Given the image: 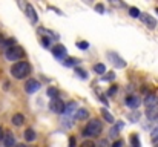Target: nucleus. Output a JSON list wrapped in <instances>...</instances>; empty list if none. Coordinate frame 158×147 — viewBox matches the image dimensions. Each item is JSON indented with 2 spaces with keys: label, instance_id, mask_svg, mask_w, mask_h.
<instances>
[{
  "label": "nucleus",
  "instance_id": "20e7f679",
  "mask_svg": "<svg viewBox=\"0 0 158 147\" xmlns=\"http://www.w3.org/2000/svg\"><path fill=\"white\" fill-rule=\"evenodd\" d=\"M64 107H66V104L60 98L51 100V103H49V109L52 110L54 113H64Z\"/></svg>",
  "mask_w": 158,
  "mask_h": 147
},
{
  "label": "nucleus",
  "instance_id": "412c9836",
  "mask_svg": "<svg viewBox=\"0 0 158 147\" xmlns=\"http://www.w3.org/2000/svg\"><path fill=\"white\" fill-rule=\"evenodd\" d=\"M46 94H48L49 97L52 98V100H55V98H58V97H60V91H58L57 88H52V86H51V88H48Z\"/></svg>",
  "mask_w": 158,
  "mask_h": 147
},
{
  "label": "nucleus",
  "instance_id": "7ed1b4c3",
  "mask_svg": "<svg viewBox=\"0 0 158 147\" xmlns=\"http://www.w3.org/2000/svg\"><path fill=\"white\" fill-rule=\"evenodd\" d=\"M5 55H6V58L9 61H17V60H20V58L25 57V51H23V48H20V46H14V48L6 49Z\"/></svg>",
  "mask_w": 158,
  "mask_h": 147
},
{
  "label": "nucleus",
  "instance_id": "ddd939ff",
  "mask_svg": "<svg viewBox=\"0 0 158 147\" xmlns=\"http://www.w3.org/2000/svg\"><path fill=\"white\" fill-rule=\"evenodd\" d=\"M146 116H148L151 121L157 120V118H158V106H154V107H148V110H146Z\"/></svg>",
  "mask_w": 158,
  "mask_h": 147
},
{
  "label": "nucleus",
  "instance_id": "cd10ccee",
  "mask_svg": "<svg viewBox=\"0 0 158 147\" xmlns=\"http://www.w3.org/2000/svg\"><path fill=\"white\" fill-rule=\"evenodd\" d=\"M151 140H152L154 143H157L158 141V127H155V129L152 130V133H151Z\"/></svg>",
  "mask_w": 158,
  "mask_h": 147
},
{
  "label": "nucleus",
  "instance_id": "dca6fc26",
  "mask_svg": "<svg viewBox=\"0 0 158 147\" xmlns=\"http://www.w3.org/2000/svg\"><path fill=\"white\" fill-rule=\"evenodd\" d=\"M75 112H77V104H75L74 101L68 103V104H66V107H64V113H66V115H71V113H74V115H75Z\"/></svg>",
  "mask_w": 158,
  "mask_h": 147
},
{
  "label": "nucleus",
  "instance_id": "f704fd0d",
  "mask_svg": "<svg viewBox=\"0 0 158 147\" xmlns=\"http://www.w3.org/2000/svg\"><path fill=\"white\" fill-rule=\"evenodd\" d=\"M80 147H95V144H94L92 141H85V143H83Z\"/></svg>",
  "mask_w": 158,
  "mask_h": 147
},
{
  "label": "nucleus",
  "instance_id": "79ce46f5",
  "mask_svg": "<svg viewBox=\"0 0 158 147\" xmlns=\"http://www.w3.org/2000/svg\"><path fill=\"white\" fill-rule=\"evenodd\" d=\"M155 147H158V144H157V146H155Z\"/></svg>",
  "mask_w": 158,
  "mask_h": 147
},
{
  "label": "nucleus",
  "instance_id": "c9c22d12",
  "mask_svg": "<svg viewBox=\"0 0 158 147\" xmlns=\"http://www.w3.org/2000/svg\"><path fill=\"white\" fill-rule=\"evenodd\" d=\"M115 92H117V88H115V86H114V88H110V89L107 91V94H109V95H114Z\"/></svg>",
  "mask_w": 158,
  "mask_h": 147
},
{
  "label": "nucleus",
  "instance_id": "f8f14e48",
  "mask_svg": "<svg viewBox=\"0 0 158 147\" xmlns=\"http://www.w3.org/2000/svg\"><path fill=\"white\" fill-rule=\"evenodd\" d=\"M3 144H5V147H17L15 146V137L11 132H6L3 137Z\"/></svg>",
  "mask_w": 158,
  "mask_h": 147
},
{
  "label": "nucleus",
  "instance_id": "c756f323",
  "mask_svg": "<svg viewBox=\"0 0 158 147\" xmlns=\"http://www.w3.org/2000/svg\"><path fill=\"white\" fill-rule=\"evenodd\" d=\"M123 146H124V141H123V140H117L115 143H112L110 147H123Z\"/></svg>",
  "mask_w": 158,
  "mask_h": 147
},
{
  "label": "nucleus",
  "instance_id": "2f4dec72",
  "mask_svg": "<svg viewBox=\"0 0 158 147\" xmlns=\"http://www.w3.org/2000/svg\"><path fill=\"white\" fill-rule=\"evenodd\" d=\"M115 78V74L114 72H110L109 75H103V80H106V81H109V80H114Z\"/></svg>",
  "mask_w": 158,
  "mask_h": 147
},
{
  "label": "nucleus",
  "instance_id": "0eeeda50",
  "mask_svg": "<svg viewBox=\"0 0 158 147\" xmlns=\"http://www.w3.org/2000/svg\"><path fill=\"white\" fill-rule=\"evenodd\" d=\"M107 57L114 61V64H115L117 67H126V61H124L118 54H115V52H107Z\"/></svg>",
  "mask_w": 158,
  "mask_h": 147
},
{
  "label": "nucleus",
  "instance_id": "e433bc0d",
  "mask_svg": "<svg viewBox=\"0 0 158 147\" xmlns=\"http://www.w3.org/2000/svg\"><path fill=\"white\" fill-rule=\"evenodd\" d=\"M100 100H102V101H103V103H105L106 106H107V104H109V103H107V100H106V98H105V95H100Z\"/></svg>",
  "mask_w": 158,
  "mask_h": 147
},
{
  "label": "nucleus",
  "instance_id": "5701e85b",
  "mask_svg": "<svg viewBox=\"0 0 158 147\" xmlns=\"http://www.w3.org/2000/svg\"><path fill=\"white\" fill-rule=\"evenodd\" d=\"M3 46H5L6 49H9V48L17 46V45H15V40H14V39H6V40L3 42Z\"/></svg>",
  "mask_w": 158,
  "mask_h": 147
},
{
  "label": "nucleus",
  "instance_id": "473e14b6",
  "mask_svg": "<svg viewBox=\"0 0 158 147\" xmlns=\"http://www.w3.org/2000/svg\"><path fill=\"white\" fill-rule=\"evenodd\" d=\"M77 146V140H75V137H71L69 138V147H75Z\"/></svg>",
  "mask_w": 158,
  "mask_h": 147
},
{
  "label": "nucleus",
  "instance_id": "6e6552de",
  "mask_svg": "<svg viewBox=\"0 0 158 147\" xmlns=\"http://www.w3.org/2000/svg\"><path fill=\"white\" fill-rule=\"evenodd\" d=\"M141 20H143V23H144L149 29H155V28H157V20H155L152 15H149V14H141Z\"/></svg>",
  "mask_w": 158,
  "mask_h": 147
},
{
  "label": "nucleus",
  "instance_id": "72a5a7b5",
  "mask_svg": "<svg viewBox=\"0 0 158 147\" xmlns=\"http://www.w3.org/2000/svg\"><path fill=\"white\" fill-rule=\"evenodd\" d=\"M97 147H109L107 140H100V143H98V146H97Z\"/></svg>",
  "mask_w": 158,
  "mask_h": 147
},
{
  "label": "nucleus",
  "instance_id": "9b49d317",
  "mask_svg": "<svg viewBox=\"0 0 158 147\" xmlns=\"http://www.w3.org/2000/svg\"><path fill=\"white\" fill-rule=\"evenodd\" d=\"M144 104L146 107H154L158 104V97L154 94V92H149L146 97H144Z\"/></svg>",
  "mask_w": 158,
  "mask_h": 147
},
{
  "label": "nucleus",
  "instance_id": "c85d7f7f",
  "mask_svg": "<svg viewBox=\"0 0 158 147\" xmlns=\"http://www.w3.org/2000/svg\"><path fill=\"white\" fill-rule=\"evenodd\" d=\"M95 11L100 12V14H103V12H105V6H103L102 3H97V5H95Z\"/></svg>",
  "mask_w": 158,
  "mask_h": 147
},
{
  "label": "nucleus",
  "instance_id": "9d476101",
  "mask_svg": "<svg viewBox=\"0 0 158 147\" xmlns=\"http://www.w3.org/2000/svg\"><path fill=\"white\" fill-rule=\"evenodd\" d=\"M126 104L131 109H138V106L141 104V98L137 97V95H129V97L126 98Z\"/></svg>",
  "mask_w": 158,
  "mask_h": 147
},
{
  "label": "nucleus",
  "instance_id": "7c9ffc66",
  "mask_svg": "<svg viewBox=\"0 0 158 147\" xmlns=\"http://www.w3.org/2000/svg\"><path fill=\"white\" fill-rule=\"evenodd\" d=\"M42 43H43V46H45V48H49V46H51V43H49V39H48V37H42Z\"/></svg>",
  "mask_w": 158,
  "mask_h": 147
},
{
  "label": "nucleus",
  "instance_id": "4c0bfd02",
  "mask_svg": "<svg viewBox=\"0 0 158 147\" xmlns=\"http://www.w3.org/2000/svg\"><path fill=\"white\" fill-rule=\"evenodd\" d=\"M3 137H5V135H3V129H2V126H0V140H3Z\"/></svg>",
  "mask_w": 158,
  "mask_h": 147
},
{
  "label": "nucleus",
  "instance_id": "4468645a",
  "mask_svg": "<svg viewBox=\"0 0 158 147\" xmlns=\"http://www.w3.org/2000/svg\"><path fill=\"white\" fill-rule=\"evenodd\" d=\"M11 121H12V124H14V126H17V127H19V126H22V124L25 123V116H23L22 113H14Z\"/></svg>",
  "mask_w": 158,
  "mask_h": 147
},
{
  "label": "nucleus",
  "instance_id": "423d86ee",
  "mask_svg": "<svg viewBox=\"0 0 158 147\" xmlns=\"http://www.w3.org/2000/svg\"><path fill=\"white\" fill-rule=\"evenodd\" d=\"M25 12H26V15L29 17L31 23H37V22H39V17H37V14H35V9H34V6H32L31 3H26Z\"/></svg>",
  "mask_w": 158,
  "mask_h": 147
},
{
  "label": "nucleus",
  "instance_id": "39448f33",
  "mask_svg": "<svg viewBox=\"0 0 158 147\" xmlns=\"http://www.w3.org/2000/svg\"><path fill=\"white\" fill-rule=\"evenodd\" d=\"M39 89H40V83H39L37 80H34V78L28 80L26 84H25V92H26V94H34V92H37Z\"/></svg>",
  "mask_w": 158,
  "mask_h": 147
},
{
  "label": "nucleus",
  "instance_id": "393cba45",
  "mask_svg": "<svg viewBox=\"0 0 158 147\" xmlns=\"http://www.w3.org/2000/svg\"><path fill=\"white\" fill-rule=\"evenodd\" d=\"M77 48L81 49V51H86V49H89V43L88 42H77Z\"/></svg>",
  "mask_w": 158,
  "mask_h": 147
},
{
  "label": "nucleus",
  "instance_id": "bb28decb",
  "mask_svg": "<svg viewBox=\"0 0 158 147\" xmlns=\"http://www.w3.org/2000/svg\"><path fill=\"white\" fill-rule=\"evenodd\" d=\"M131 143H132V147H140V140L137 135H132L131 137Z\"/></svg>",
  "mask_w": 158,
  "mask_h": 147
},
{
  "label": "nucleus",
  "instance_id": "58836bf2",
  "mask_svg": "<svg viewBox=\"0 0 158 147\" xmlns=\"http://www.w3.org/2000/svg\"><path fill=\"white\" fill-rule=\"evenodd\" d=\"M3 42H5V39H3V35L0 34V45H3Z\"/></svg>",
  "mask_w": 158,
  "mask_h": 147
},
{
  "label": "nucleus",
  "instance_id": "a211bd4d",
  "mask_svg": "<svg viewBox=\"0 0 158 147\" xmlns=\"http://www.w3.org/2000/svg\"><path fill=\"white\" fill-rule=\"evenodd\" d=\"M123 129V121H118V123H115L114 124V127L110 129V137H117L118 135V132Z\"/></svg>",
  "mask_w": 158,
  "mask_h": 147
},
{
  "label": "nucleus",
  "instance_id": "2eb2a0df",
  "mask_svg": "<svg viewBox=\"0 0 158 147\" xmlns=\"http://www.w3.org/2000/svg\"><path fill=\"white\" fill-rule=\"evenodd\" d=\"M23 137H25V140H26V141H35L37 133H35V130H34V129H26V130H25V133H23Z\"/></svg>",
  "mask_w": 158,
  "mask_h": 147
},
{
  "label": "nucleus",
  "instance_id": "a878e982",
  "mask_svg": "<svg viewBox=\"0 0 158 147\" xmlns=\"http://www.w3.org/2000/svg\"><path fill=\"white\" fill-rule=\"evenodd\" d=\"M75 74H77L80 78H83V80H86V78H88V75H86V72H85L83 69H78V67H75Z\"/></svg>",
  "mask_w": 158,
  "mask_h": 147
},
{
  "label": "nucleus",
  "instance_id": "ea45409f",
  "mask_svg": "<svg viewBox=\"0 0 158 147\" xmlns=\"http://www.w3.org/2000/svg\"><path fill=\"white\" fill-rule=\"evenodd\" d=\"M17 147H29V146H26V144H19Z\"/></svg>",
  "mask_w": 158,
  "mask_h": 147
},
{
  "label": "nucleus",
  "instance_id": "1a4fd4ad",
  "mask_svg": "<svg viewBox=\"0 0 158 147\" xmlns=\"http://www.w3.org/2000/svg\"><path fill=\"white\" fill-rule=\"evenodd\" d=\"M52 54L58 58V60H63V58H66V55H68V52H66V48L63 46V45H57V46H54L52 48Z\"/></svg>",
  "mask_w": 158,
  "mask_h": 147
},
{
  "label": "nucleus",
  "instance_id": "f257e3e1",
  "mask_svg": "<svg viewBox=\"0 0 158 147\" xmlns=\"http://www.w3.org/2000/svg\"><path fill=\"white\" fill-rule=\"evenodd\" d=\"M29 72H31V66L28 61H17L11 66V74L17 80L26 78V75H29Z\"/></svg>",
  "mask_w": 158,
  "mask_h": 147
},
{
  "label": "nucleus",
  "instance_id": "f03ea898",
  "mask_svg": "<svg viewBox=\"0 0 158 147\" xmlns=\"http://www.w3.org/2000/svg\"><path fill=\"white\" fill-rule=\"evenodd\" d=\"M103 130V126L98 120H91L88 123V126L83 129V137H91V138H95V137H100Z\"/></svg>",
  "mask_w": 158,
  "mask_h": 147
},
{
  "label": "nucleus",
  "instance_id": "4be33fe9",
  "mask_svg": "<svg viewBox=\"0 0 158 147\" xmlns=\"http://www.w3.org/2000/svg\"><path fill=\"white\" fill-rule=\"evenodd\" d=\"M129 14H131V17H134V18H137V17H141V14H140V9H138V8H135V6L129 8Z\"/></svg>",
  "mask_w": 158,
  "mask_h": 147
},
{
  "label": "nucleus",
  "instance_id": "6ab92c4d",
  "mask_svg": "<svg viewBox=\"0 0 158 147\" xmlns=\"http://www.w3.org/2000/svg\"><path fill=\"white\" fill-rule=\"evenodd\" d=\"M102 116L105 118L107 123H110V124H115V120H114V116H112V113H110L109 110H106V109H102Z\"/></svg>",
  "mask_w": 158,
  "mask_h": 147
},
{
  "label": "nucleus",
  "instance_id": "b1692460",
  "mask_svg": "<svg viewBox=\"0 0 158 147\" xmlns=\"http://www.w3.org/2000/svg\"><path fill=\"white\" fill-rule=\"evenodd\" d=\"M66 66H75V64H78L80 63V60L78 58H68L66 61H63Z\"/></svg>",
  "mask_w": 158,
  "mask_h": 147
},
{
  "label": "nucleus",
  "instance_id": "f3484780",
  "mask_svg": "<svg viewBox=\"0 0 158 147\" xmlns=\"http://www.w3.org/2000/svg\"><path fill=\"white\" fill-rule=\"evenodd\" d=\"M88 116H89V110L88 109H78L75 112V118L77 120H88Z\"/></svg>",
  "mask_w": 158,
  "mask_h": 147
},
{
  "label": "nucleus",
  "instance_id": "a19ab883",
  "mask_svg": "<svg viewBox=\"0 0 158 147\" xmlns=\"http://www.w3.org/2000/svg\"><path fill=\"white\" fill-rule=\"evenodd\" d=\"M157 12H158V8H157Z\"/></svg>",
  "mask_w": 158,
  "mask_h": 147
},
{
  "label": "nucleus",
  "instance_id": "aec40b11",
  "mask_svg": "<svg viewBox=\"0 0 158 147\" xmlns=\"http://www.w3.org/2000/svg\"><path fill=\"white\" fill-rule=\"evenodd\" d=\"M94 72L98 74V75H103V74H106V66L103 64V63H97V64H94Z\"/></svg>",
  "mask_w": 158,
  "mask_h": 147
}]
</instances>
